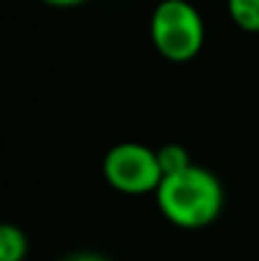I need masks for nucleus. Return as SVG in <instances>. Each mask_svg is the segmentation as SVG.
<instances>
[{
    "mask_svg": "<svg viewBox=\"0 0 259 261\" xmlns=\"http://www.w3.org/2000/svg\"><path fill=\"white\" fill-rule=\"evenodd\" d=\"M155 200L166 221L185 231L211 226L224 211V185L206 168L191 165L180 173L163 175Z\"/></svg>",
    "mask_w": 259,
    "mask_h": 261,
    "instance_id": "nucleus-1",
    "label": "nucleus"
},
{
    "mask_svg": "<svg viewBox=\"0 0 259 261\" xmlns=\"http://www.w3.org/2000/svg\"><path fill=\"white\" fill-rule=\"evenodd\" d=\"M153 48L171 64L193 61L206 43V23L188 0H160L150 15Z\"/></svg>",
    "mask_w": 259,
    "mask_h": 261,
    "instance_id": "nucleus-2",
    "label": "nucleus"
},
{
    "mask_svg": "<svg viewBox=\"0 0 259 261\" xmlns=\"http://www.w3.org/2000/svg\"><path fill=\"white\" fill-rule=\"evenodd\" d=\"M102 175L122 195H145L155 193L163 180L158 163V150H150L140 142H120L107 150L102 160Z\"/></svg>",
    "mask_w": 259,
    "mask_h": 261,
    "instance_id": "nucleus-3",
    "label": "nucleus"
},
{
    "mask_svg": "<svg viewBox=\"0 0 259 261\" xmlns=\"http://www.w3.org/2000/svg\"><path fill=\"white\" fill-rule=\"evenodd\" d=\"M26 256L28 236L13 223H0V261H26Z\"/></svg>",
    "mask_w": 259,
    "mask_h": 261,
    "instance_id": "nucleus-4",
    "label": "nucleus"
},
{
    "mask_svg": "<svg viewBox=\"0 0 259 261\" xmlns=\"http://www.w3.org/2000/svg\"><path fill=\"white\" fill-rule=\"evenodd\" d=\"M231 23L244 33H259V0H226Z\"/></svg>",
    "mask_w": 259,
    "mask_h": 261,
    "instance_id": "nucleus-5",
    "label": "nucleus"
},
{
    "mask_svg": "<svg viewBox=\"0 0 259 261\" xmlns=\"http://www.w3.org/2000/svg\"><path fill=\"white\" fill-rule=\"evenodd\" d=\"M158 163H160L163 175L180 173V170H185V168L193 165L188 150H185L183 145H178V142H168V145H163V147L158 150Z\"/></svg>",
    "mask_w": 259,
    "mask_h": 261,
    "instance_id": "nucleus-6",
    "label": "nucleus"
},
{
    "mask_svg": "<svg viewBox=\"0 0 259 261\" xmlns=\"http://www.w3.org/2000/svg\"><path fill=\"white\" fill-rule=\"evenodd\" d=\"M64 261H109V259H107V256H102V254H94V251H79V254L66 256Z\"/></svg>",
    "mask_w": 259,
    "mask_h": 261,
    "instance_id": "nucleus-7",
    "label": "nucleus"
},
{
    "mask_svg": "<svg viewBox=\"0 0 259 261\" xmlns=\"http://www.w3.org/2000/svg\"><path fill=\"white\" fill-rule=\"evenodd\" d=\"M41 3H46L51 8H77V5H82L86 0H41Z\"/></svg>",
    "mask_w": 259,
    "mask_h": 261,
    "instance_id": "nucleus-8",
    "label": "nucleus"
}]
</instances>
